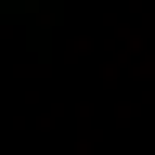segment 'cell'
<instances>
[{"label":"cell","instance_id":"cell-1","mask_svg":"<svg viewBox=\"0 0 155 155\" xmlns=\"http://www.w3.org/2000/svg\"><path fill=\"white\" fill-rule=\"evenodd\" d=\"M142 39H155V26H142Z\"/></svg>","mask_w":155,"mask_h":155}]
</instances>
